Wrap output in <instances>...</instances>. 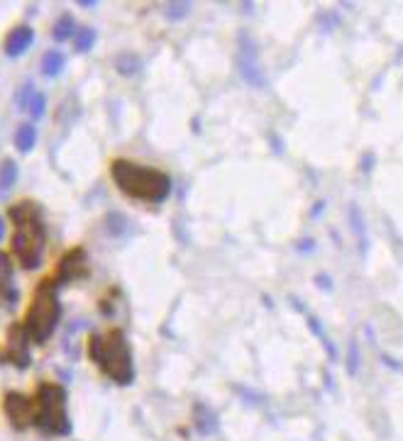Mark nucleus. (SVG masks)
<instances>
[{
    "label": "nucleus",
    "instance_id": "4be33fe9",
    "mask_svg": "<svg viewBox=\"0 0 403 441\" xmlns=\"http://www.w3.org/2000/svg\"><path fill=\"white\" fill-rule=\"evenodd\" d=\"M32 95H35V90H32V86L28 83V86H23V88H20V93H18V98H15V103H18L20 108H28Z\"/></svg>",
    "mask_w": 403,
    "mask_h": 441
},
{
    "label": "nucleus",
    "instance_id": "20e7f679",
    "mask_svg": "<svg viewBox=\"0 0 403 441\" xmlns=\"http://www.w3.org/2000/svg\"><path fill=\"white\" fill-rule=\"evenodd\" d=\"M59 283L52 278H44L37 285L35 295H32L28 317H25V329H28L30 339L37 344H44L56 329L61 317V302L59 293H56Z\"/></svg>",
    "mask_w": 403,
    "mask_h": 441
},
{
    "label": "nucleus",
    "instance_id": "6e6552de",
    "mask_svg": "<svg viewBox=\"0 0 403 441\" xmlns=\"http://www.w3.org/2000/svg\"><path fill=\"white\" fill-rule=\"evenodd\" d=\"M88 275V256L81 247L68 249L66 254L61 256L59 266H56V283H73V280H81Z\"/></svg>",
    "mask_w": 403,
    "mask_h": 441
},
{
    "label": "nucleus",
    "instance_id": "6ab92c4d",
    "mask_svg": "<svg viewBox=\"0 0 403 441\" xmlns=\"http://www.w3.org/2000/svg\"><path fill=\"white\" fill-rule=\"evenodd\" d=\"M54 39L56 42H66L68 37H73V20H71V15H61L59 20H56V25H54Z\"/></svg>",
    "mask_w": 403,
    "mask_h": 441
},
{
    "label": "nucleus",
    "instance_id": "f257e3e1",
    "mask_svg": "<svg viewBox=\"0 0 403 441\" xmlns=\"http://www.w3.org/2000/svg\"><path fill=\"white\" fill-rule=\"evenodd\" d=\"M8 215L15 225L13 254L18 256L23 268H37L44 259L47 247V225L44 217H42V207L32 200H23V203L10 207Z\"/></svg>",
    "mask_w": 403,
    "mask_h": 441
},
{
    "label": "nucleus",
    "instance_id": "2eb2a0df",
    "mask_svg": "<svg viewBox=\"0 0 403 441\" xmlns=\"http://www.w3.org/2000/svg\"><path fill=\"white\" fill-rule=\"evenodd\" d=\"M196 424H198L200 432L208 434V432H215L217 419H215V414L208 410V407L198 405V407H196Z\"/></svg>",
    "mask_w": 403,
    "mask_h": 441
},
{
    "label": "nucleus",
    "instance_id": "aec40b11",
    "mask_svg": "<svg viewBox=\"0 0 403 441\" xmlns=\"http://www.w3.org/2000/svg\"><path fill=\"white\" fill-rule=\"evenodd\" d=\"M105 222H108V230H110L108 235L118 237V235H123V232L127 230V220H125L123 215H120V212H110L108 220H105Z\"/></svg>",
    "mask_w": 403,
    "mask_h": 441
},
{
    "label": "nucleus",
    "instance_id": "f3484780",
    "mask_svg": "<svg viewBox=\"0 0 403 441\" xmlns=\"http://www.w3.org/2000/svg\"><path fill=\"white\" fill-rule=\"evenodd\" d=\"M93 44H95V32L91 27L76 30V35H73V46H76V51H91Z\"/></svg>",
    "mask_w": 403,
    "mask_h": 441
},
{
    "label": "nucleus",
    "instance_id": "423d86ee",
    "mask_svg": "<svg viewBox=\"0 0 403 441\" xmlns=\"http://www.w3.org/2000/svg\"><path fill=\"white\" fill-rule=\"evenodd\" d=\"M3 412L8 422L18 432H23L35 424V397L25 395V392H8L3 397Z\"/></svg>",
    "mask_w": 403,
    "mask_h": 441
},
{
    "label": "nucleus",
    "instance_id": "4468645a",
    "mask_svg": "<svg viewBox=\"0 0 403 441\" xmlns=\"http://www.w3.org/2000/svg\"><path fill=\"white\" fill-rule=\"evenodd\" d=\"M35 144H37V130L32 127V122L20 125L18 132H15V147H18L20 151H32Z\"/></svg>",
    "mask_w": 403,
    "mask_h": 441
},
{
    "label": "nucleus",
    "instance_id": "dca6fc26",
    "mask_svg": "<svg viewBox=\"0 0 403 441\" xmlns=\"http://www.w3.org/2000/svg\"><path fill=\"white\" fill-rule=\"evenodd\" d=\"M164 13H167V20H172V23H181L184 18H188L191 3H184V0H174V3H169L167 8H164Z\"/></svg>",
    "mask_w": 403,
    "mask_h": 441
},
{
    "label": "nucleus",
    "instance_id": "7ed1b4c3",
    "mask_svg": "<svg viewBox=\"0 0 403 441\" xmlns=\"http://www.w3.org/2000/svg\"><path fill=\"white\" fill-rule=\"evenodd\" d=\"M88 359L100 366V371L118 385H130L135 380V364H132V352L123 329L93 334L88 339Z\"/></svg>",
    "mask_w": 403,
    "mask_h": 441
},
{
    "label": "nucleus",
    "instance_id": "ddd939ff",
    "mask_svg": "<svg viewBox=\"0 0 403 441\" xmlns=\"http://www.w3.org/2000/svg\"><path fill=\"white\" fill-rule=\"evenodd\" d=\"M64 66H66V56H64L61 51H47L44 59H42V73L49 78L59 76L64 71Z\"/></svg>",
    "mask_w": 403,
    "mask_h": 441
},
{
    "label": "nucleus",
    "instance_id": "f03ea898",
    "mask_svg": "<svg viewBox=\"0 0 403 441\" xmlns=\"http://www.w3.org/2000/svg\"><path fill=\"white\" fill-rule=\"evenodd\" d=\"M110 176L127 198L145 203H164L172 193V178L159 168L140 166L127 159H115L110 163Z\"/></svg>",
    "mask_w": 403,
    "mask_h": 441
},
{
    "label": "nucleus",
    "instance_id": "412c9836",
    "mask_svg": "<svg viewBox=\"0 0 403 441\" xmlns=\"http://www.w3.org/2000/svg\"><path fill=\"white\" fill-rule=\"evenodd\" d=\"M44 108H47V98L42 93H35L30 98V105H28V110H30V115L35 120H40V118H44Z\"/></svg>",
    "mask_w": 403,
    "mask_h": 441
},
{
    "label": "nucleus",
    "instance_id": "f8f14e48",
    "mask_svg": "<svg viewBox=\"0 0 403 441\" xmlns=\"http://www.w3.org/2000/svg\"><path fill=\"white\" fill-rule=\"evenodd\" d=\"M15 183H18V163L13 159H5L0 163V198H5L15 188Z\"/></svg>",
    "mask_w": 403,
    "mask_h": 441
},
{
    "label": "nucleus",
    "instance_id": "39448f33",
    "mask_svg": "<svg viewBox=\"0 0 403 441\" xmlns=\"http://www.w3.org/2000/svg\"><path fill=\"white\" fill-rule=\"evenodd\" d=\"M35 424L47 437H64L71 432L66 412V390L59 383H40L35 395Z\"/></svg>",
    "mask_w": 403,
    "mask_h": 441
},
{
    "label": "nucleus",
    "instance_id": "a211bd4d",
    "mask_svg": "<svg viewBox=\"0 0 403 441\" xmlns=\"http://www.w3.org/2000/svg\"><path fill=\"white\" fill-rule=\"evenodd\" d=\"M115 68H118L123 76H135V73H140V68H142V63L137 56H132V54H123V56H118V61H115Z\"/></svg>",
    "mask_w": 403,
    "mask_h": 441
},
{
    "label": "nucleus",
    "instance_id": "9b49d317",
    "mask_svg": "<svg viewBox=\"0 0 403 441\" xmlns=\"http://www.w3.org/2000/svg\"><path fill=\"white\" fill-rule=\"evenodd\" d=\"M15 268H13V259L10 254L0 251V297L5 302H15L18 300V290H15Z\"/></svg>",
    "mask_w": 403,
    "mask_h": 441
},
{
    "label": "nucleus",
    "instance_id": "5701e85b",
    "mask_svg": "<svg viewBox=\"0 0 403 441\" xmlns=\"http://www.w3.org/2000/svg\"><path fill=\"white\" fill-rule=\"evenodd\" d=\"M5 237V222H3V217H0V239Z\"/></svg>",
    "mask_w": 403,
    "mask_h": 441
},
{
    "label": "nucleus",
    "instance_id": "0eeeda50",
    "mask_svg": "<svg viewBox=\"0 0 403 441\" xmlns=\"http://www.w3.org/2000/svg\"><path fill=\"white\" fill-rule=\"evenodd\" d=\"M237 66H240L242 78L254 88H264L267 86V73L262 68V61H259V51L257 44H254L249 37L240 42V54H237Z\"/></svg>",
    "mask_w": 403,
    "mask_h": 441
},
{
    "label": "nucleus",
    "instance_id": "9d476101",
    "mask_svg": "<svg viewBox=\"0 0 403 441\" xmlns=\"http://www.w3.org/2000/svg\"><path fill=\"white\" fill-rule=\"evenodd\" d=\"M32 42H35V30L28 27V25H20V27H15V30L8 32L3 49H5V54L13 56V59H15V56L25 54V51L30 49Z\"/></svg>",
    "mask_w": 403,
    "mask_h": 441
},
{
    "label": "nucleus",
    "instance_id": "1a4fd4ad",
    "mask_svg": "<svg viewBox=\"0 0 403 441\" xmlns=\"http://www.w3.org/2000/svg\"><path fill=\"white\" fill-rule=\"evenodd\" d=\"M30 334L23 324H10L8 327V359L18 368H25L30 364Z\"/></svg>",
    "mask_w": 403,
    "mask_h": 441
}]
</instances>
